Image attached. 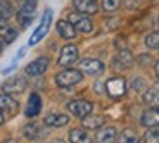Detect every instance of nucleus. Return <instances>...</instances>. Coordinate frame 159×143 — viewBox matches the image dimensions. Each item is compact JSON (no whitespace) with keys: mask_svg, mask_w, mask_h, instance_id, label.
Returning a JSON list of instances; mask_svg holds the SVG:
<instances>
[{"mask_svg":"<svg viewBox=\"0 0 159 143\" xmlns=\"http://www.w3.org/2000/svg\"><path fill=\"white\" fill-rule=\"evenodd\" d=\"M81 80H83L81 71L66 67L64 71H61L59 74L56 76V84L59 88H69V86H73V84H78Z\"/></svg>","mask_w":159,"mask_h":143,"instance_id":"nucleus-1","label":"nucleus"},{"mask_svg":"<svg viewBox=\"0 0 159 143\" xmlns=\"http://www.w3.org/2000/svg\"><path fill=\"white\" fill-rule=\"evenodd\" d=\"M52 16H54V14H52L50 9H47V11L43 12L42 23H40V26L35 29V33L31 35V38H30V41H28V47H33V45H36L45 35H47L48 28H50V24H52Z\"/></svg>","mask_w":159,"mask_h":143,"instance_id":"nucleus-2","label":"nucleus"},{"mask_svg":"<svg viewBox=\"0 0 159 143\" xmlns=\"http://www.w3.org/2000/svg\"><path fill=\"white\" fill-rule=\"evenodd\" d=\"M35 9H36V0H24L23 5L17 11V23L21 24V28H26L30 23L33 21L35 16Z\"/></svg>","mask_w":159,"mask_h":143,"instance_id":"nucleus-3","label":"nucleus"},{"mask_svg":"<svg viewBox=\"0 0 159 143\" xmlns=\"http://www.w3.org/2000/svg\"><path fill=\"white\" fill-rule=\"evenodd\" d=\"M68 21L76 28V31H80V33H90L93 29L92 19L88 17V14H83V12H71L68 16Z\"/></svg>","mask_w":159,"mask_h":143,"instance_id":"nucleus-4","label":"nucleus"},{"mask_svg":"<svg viewBox=\"0 0 159 143\" xmlns=\"http://www.w3.org/2000/svg\"><path fill=\"white\" fill-rule=\"evenodd\" d=\"M76 60H78V47L73 45V43L64 45L62 50H61V54H59V60H57V64L62 66V67H71Z\"/></svg>","mask_w":159,"mask_h":143,"instance_id":"nucleus-5","label":"nucleus"},{"mask_svg":"<svg viewBox=\"0 0 159 143\" xmlns=\"http://www.w3.org/2000/svg\"><path fill=\"white\" fill-rule=\"evenodd\" d=\"M92 109H93V105H92L88 100H71V102L68 103V110L71 112L73 115H76V117H80V119H83L85 115H88L92 112Z\"/></svg>","mask_w":159,"mask_h":143,"instance_id":"nucleus-6","label":"nucleus"},{"mask_svg":"<svg viewBox=\"0 0 159 143\" xmlns=\"http://www.w3.org/2000/svg\"><path fill=\"white\" fill-rule=\"evenodd\" d=\"M106 92L112 98H121L126 93V81L123 78H111L106 83Z\"/></svg>","mask_w":159,"mask_h":143,"instance_id":"nucleus-7","label":"nucleus"},{"mask_svg":"<svg viewBox=\"0 0 159 143\" xmlns=\"http://www.w3.org/2000/svg\"><path fill=\"white\" fill-rule=\"evenodd\" d=\"M24 88H26V80L21 76H14V78H9L2 84V92L9 93V95H17V93L24 92Z\"/></svg>","mask_w":159,"mask_h":143,"instance_id":"nucleus-8","label":"nucleus"},{"mask_svg":"<svg viewBox=\"0 0 159 143\" xmlns=\"http://www.w3.org/2000/svg\"><path fill=\"white\" fill-rule=\"evenodd\" d=\"M0 110L4 112L7 117H12L19 110V103L12 98L9 93H4V95H0Z\"/></svg>","mask_w":159,"mask_h":143,"instance_id":"nucleus-9","label":"nucleus"},{"mask_svg":"<svg viewBox=\"0 0 159 143\" xmlns=\"http://www.w3.org/2000/svg\"><path fill=\"white\" fill-rule=\"evenodd\" d=\"M47 67H48V59L47 57H38L24 67V72L28 76H42L47 71Z\"/></svg>","mask_w":159,"mask_h":143,"instance_id":"nucleus-10","label":"nucleus"},{"mask_svg":"<svg viewBox=\"0 0 159 143\" xmlns=\"http://www.w3.org/2000/svg\"><path fill=\"white\" fill-rule=\"evenodd\" d=\"M80 71L85 72V74L97 76L104 71V64L97 59H83L80 60Z\"/></svg>","mask_w":159,"mask_h":143,"instance_id":"nucleus-11","label":"nucleus"},{"mask_svg":"<svg viewBox=\"0 0 159 143\" xmlns=\"http://www.w3.org/2000/svg\"><path fill=\"white\" fill-rule=\"evenodd\" d=\"M40 110H42V98H40L38 93H31L24 114H26V117H36L40 114Z\"/></svg>","mask_w":159,"mask_h":143,"instance_id":"nucleus-12","label":"nucleus"},{"mask_svg":"<svg viewBox=\"0 0 159 143\" xmlns=\"http://www.w3.org/2000/svg\"><path fill=\"white\" fill-rule=\"evenodd\" d=\"M73 5L78 12H83V14H95L99 11L97 0H73Z\"/></svg>","mask_w":159,"mask_h":143,"instance_id":"nucleus-13","label":"nucleus"},{"mask_svg":"<svg viewBox=\"0 0 159 143\" xmlns=\"http://www.w3.org/2000/svg\"><path fill=\"white\" fill-rule=\"evenodd\" d=\"M140 123H142L145 128L159 126V107H151L147 112H143Z\"/></svg>","mask_w":159,"mask_h":143,"instance_id":"nucleus-14","label":"nucleus"},{"mask_svg":"<svg viewBox=\"0 0 159 143\" xmlns=\"http://www.w3.org/2000/svg\"><path fill=\"white\" fill-rule=\"evenodd\" d=\"M57 33H59L61 38H64V40H73L76 36V28L69 23V21L62 19V21L57 23Z\"/></svg>","mask_w":159,"mask_h":143,"instance_id":"nucleus-15","label":"nucleus"},{"mask_svg":"<svg viewBox=\"0 0 159 143\" xmlns=\"http://www.w3.org/2000/svg\"><path fill=\"white\" fill-rule=\"evenodd\" d=\"M116 138H118V131H116L114 126L102 128V129L97 131V136H95V140L99 143H112Z\"/></svg>","mask_w":159,"mask_h":143,"instance_id":"nucleus-16","label":"nucleus"},{"mask_svg":"<svg viewBox=\"0 0 159 143\" xmlns=\"http://www.w3.org/2000/svg\"><path fill=\"white\" fill-rule=\"evenodd\" d=\"M114 66L119 69H128L133 66V55L128 50H121L118 55L114 57Z\"/></svg>","mask_w":159,"mask_h":143,"instance_id":"nucleus-17","label":"nucleus"},{"mask_svg":"<svg viewBox=\"0 0 159 143\" xmlns=\"http://www.w3.org/2000/svg\"><path fill=\"white\" fill-rule=\"evenodd\" d=\"M43 123L50 128H61V126H66L69 123V115H64V114H48L45 115Z\"/></svg>","mask_w":159,"mask_h":143,"instance_id":"nucleus-18","label":"nucleus"},{"mask_svg":"<svg viewBox=\"0 0 159 143\" xmlns=\"http://www.w3.org/2000/svg\"><path fill=\"white\" fill-rule=\"evenodd\" d=\"M143 102L151 107H159V86L149 88L147 92L143 93Z\"/></svg>","mask_w":159,"mask_h":143,"instance_id":"nucleus-19","label":"nucleus"},{"mask_svg":"<svg viewBox=\"0 0 159 143\" xmlns=\"http://www.w3.org/2000/svg\"><path fill=\"white\" fill-rule=\"evenodd\" d=\"M104 123H106V119H104L102 115H90L88 114L83 117V126L87 129H99Z\"/></svg>","mask_w":159,"mask_h":143,"instance_id":"nucleus-20","label":"nucleus"},{"mask_svg":"<svg viewBox=\"0 0 159 143\" xmlns=\"http://www.w3.org/2000/svg\"><path fill=\"white\" fill-rule=\"evenodd\" d=\"M69 140H71L73 143H88L90 141V136H88V133L85 131V129L76 128V129H73V131L69 133Z\"/></svg>","mask_w":159,"mask_h":143,"instance_id":"nucleus-21","label":"nucleus"},{"mask_svg":"<svg viewBox=\"0 0 159 143\" xmlns=\"http://www.w3.org/2000/svg\"><path fill=\"white\" fill-rule=\"evenodd\" d=\"M16 36H17V31L14 28H11L7 24L0 26V38H2L5 43H12V41L16 40Z\"/></svg>","mask_w":159,"mask_h":143,"instance_id":"nucleus-22","label":"nucleus"},{"mask_svg":"<svg viewBox=\"0 0 159 143\" xmlns=\"http://www.w3.org/2000/svg\"><path fill=\"white\" fill-rule=\"evenodd\" d=\"M23 133H24V136H26V138H30V140H36V138H40V136H42V131H40L38 124H26Z\"/></svg>","mask_w":159,"mask_h":143,"instance_id":"nucleus-23","label":"nucleus"},{"mask_svg":"<svg viewBox=\"0 0 159 143\" xmlns=\"http://www.w3.org/2000/svg\"><path fill=\"white\" fill-rule=\"evenodd\" d=\"M118 140L121 143H137L139 141V136L131 131V129H125V131L118 136Z\"/></svg>","mask_w":159,"mask_h":143,"instance_id":"nucleus-24","label":"nucleus"},{"mask_svg":"<svg viewBox=\"0 0 159 143\" xmlns=\"http://www.w3.org/2000/svg\"><path fill=\"white\" fill-rule=\"evenodd\" d=\"M145 45H147L149 48H152V50L159 48V31L149 33V35L145 36Z\"/></svg>","mask_w":159,"mask_h":143,"instance_id":"nucleus-25","label":"nucleus"},{"mask_svg":"<svg viewBox=\"0 0 159 143\" xmlns=\"http://www.w3.org/2000/svg\"><path fill=\"white\" fill-rule=\"evenodd\" d=\"M12 16V5L9 0H0V17L9 19Z\"/></svg>","mask_w":159,"mask_h":143,"instance_id":"nucleus-26","label":"nucleus"},{"mask_svg":"<svg viewBox=\"0 0 159 143\" xmlns=\"http://www.w3.org/2000/svg\"><path fill=\"white\" fill-rule=\"evenodd\" d=\"M121 5V0H102V9L107 12H114Z\"/></svg>","mask_w":159,"mask_h":143,"instance_id":"nucleus-27","label":"nucleus"},{"mask_svg":"<svg viewBox=\"0 0 159 143\" xmlns=\"http://www.w3.org/2000/svg\"><path fill=\"white\" fill-rule=\"evenodd\" d=\"M143 140L147 143H157L159 141V129H147V133L143 135Z\"/></svg>","mask_w":159,"mask_h":143,"instance_id":"nucleus-28","label":"nucleus"},{"mask_svg":"<svg viewBox=\"0 0 159 143\" xmlns=\"http://www.w3.org/2000/svg\"><path fill=\"white\" fill-rule=\"evenodd\" d=\"M131 86H133V88L137 90V92H139V90H142V86H143V81H142V80H135L133 83H131Z\"/></svg>","mask_w":159,"mask_h":143,"instance_id":"nucleus-29","label":"nucleus"},{"mask_svg":"<svg viewBox=\"0 0 159 143\" xmlns=\"http://www.w3.org/2000/svg\"><path fill=\"white\" fill-rule=\"evenodd\" d=\"M5 117H7V115H5V114H4V112L0 110V126H2V124H4V123H5Z\"/></svg>","mask_w":159,"mask_h":143,"instance_id":"nucleus-30","label":"nucleus"},{"mask_svg":"<svg viewBox=\"0 0 159 143\" xmlns=\"http://www.w3.org/2000/svg\"><path fill=\"white\" fill-rule=\"evenodd\" d=\"M156 74H157V78H159V60L156 62Z\"/></svg>","mask_w":159,"mask_h":143,"instance_id":"nucleus-31","label":"nucleus"},{"mask_svg":"<svg viewBox=\"0 0 159 143\" xmlns=\"http://www.w3.org/2000/svg\"><path fill=\"white\" fill-rule=\"evenodd\" d=\"M157 24H159V17H157Z\"/></svg>","mask_w":159,"mask_h":143,"instance_id":"nucleus-32","label":"nucleus"}]
</instances>
